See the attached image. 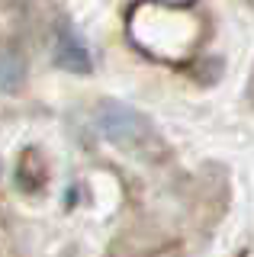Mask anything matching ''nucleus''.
Segmentation results:
<instances>
[{
  "label": "nucleus",
  "instance_id": "1",
  "mask_svg": "<svg viewBox=\"0 0 254 257\" xmlns=\"http://www.w3.org/2000/svg\"><path fill=\"white\" fill-rule=\"evenodd\" d=\"M97 128L113 145L136 151V155H152L161 148V139H158L155 125L148 122V116H142L132 106H122V103H103L97 109Z\"/></svg>",
  "mask_w": 254,
  "mask_h": 257
},
{
  "label": "nucleus",
  "instance_id": "2",
  "mask_svg": "<svg viewBox=\"0 0 254 257\" xmlns=\"http://www.w3.org/2000/svg\"><path fill=\"white\" fill-rule=\"evenodd\" d=\"M55 64L71 71V74H87L90 71V52L77 39V32L68 29V26H61L58 39H55Z\"/></svg>",
  "mask_w": 254,
  "mask_h": 257
},
{
  "label": "nucleus",
  "instance_id": "3",
  "mask_svg": "<svg viewBox=\"0 0 254 257\" xmlns=\"http://www.w3.org/2000/svg\"><path fill=\"white\" fill-rule=\"evenodd\" d=\"M20 80H23V64L13 55H4L0 58V90H13Z\"/></svg>",
  "mask_w": 254,
  "mask_h": 257
}]
</instances>
